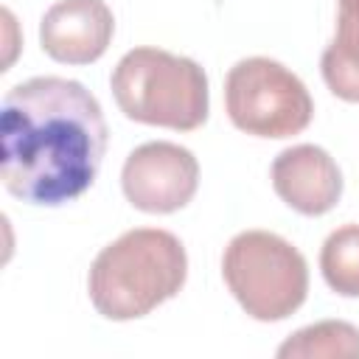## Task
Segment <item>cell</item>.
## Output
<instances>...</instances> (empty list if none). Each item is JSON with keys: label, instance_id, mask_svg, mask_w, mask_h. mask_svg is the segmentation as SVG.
Segmentation results:
<instances>
[{"label": "cell", "instance_id": "6da1fadb", "mask_svg": "<svg viewBox=\"0 0 359 359\" xmlns=\"http://www.w3.org/2000/svg\"><path fill=\"white\" fill-rule=\"evenodd\" d=\"M104 151L107 121L81 81L36 76L6 93L0 177L11 196L28 205H65L93 185Z\"/></svg>", "mask_w": 359, "mask_h": 359}, {"label": "cell", "instance_id": "7a4b0ae2", "mask_svg": "<svg viewBox=\"0 0 359 359\" xmlns=\"http://www.w3.org/2000/svg\"><path fill=\"white\" fill-rule=\"evenodd\" d=\"M188 275L182 241L160 227H135L107 244L87 275L90 300L107 320H137L174 297Z\"/></svg>", "mask_w": 359, "mask_h": 359}, {"label": "cell", "instance_id": "3957f363", "mask_svg": "<svg viewBox=\"0 0 359 359\" xmlns=\"http://www.w3.org/2000/svg\"><path fill=\"white\" fill-rule=\"evenodd\" d=\"M109 87L129 121L177 132L199 129L208 121V76L188 56L135 48L115 65Z\"/></svg>", "mask_w": 359, "mask_h": 359}, {"label": "cell", "instance_id": "277c9868", "mask_svg": "<svg viewBox=\"0 0 359 359\" xmlns=\"http://www.w3.org/2000/svg\"><path fill=\"white\" fill-rule=\"evenodd\" d=\"M222 275L238 306L261 323L286 320L309 294L306 258L283 236L269 230L233 236L222 255Z\"/></svg>", "mask_w": 359, "mask_h": 359}, {"label": "cell", "instance_id": "5b68a950", "mask_svg": "<svg viewBox=\"0 0 359 359\" xmlns=\"http://www.w3.org/2000/svg\"><path fill=\"white\" fill-rule=\"evenodd\" d=\"M224 107L236 129L275 140L300 135L314 115L306 84L266 56H250L230 67L224 79Z\"/></svg>", "mask_w": 359, "mask_h": 359}, {"label": "cell", "instance_id": "8992f818", "mask_svg": "<svg viewBox=\"0 0 359 359\" xmlns=\"http://www.w3.org/2000/svg\"><path fill=\"white\" fill-rule=\"evenodd\" d=\"M199 185L196 157L168 140H151L129 151L121 188L123 196L143 213H174L185 208Z\"/></svg>", "mask_w": 359, "mask_h": 359}, {"label": "cell", "instance_id": "52a82bcc", "mask_svg": "<svg viewBox=\"0 0 359 359\" xmlns=\"http://www.w3.org/2000/svg\"><path fill=\"white\" fill-rule=\"evenodd\" d=\"M115 17L104 0H59L39 22L42 50L62 65H90L112 42Z\"/></svg>", "mask_w": 359, "mask_h": 359}, {"label": "cell", "instance_id": "ba28073f", "mask_svg": "<svg viewBox=\"0 0 359 359\" xmlns=\"http://www.w3.org/2000/svg\"><path fill=\"white\" fill-rule=\"evenodd\" d=\"M272 188L292 210L303 216H323L337 208L342 196V174L325 149L300 143L275 157Z\"/></svg>", "mask_w": 359, "mask_h": 359}, {"label": "cell", "instance_id": "9c48e42d", "mask_svg": "<svg viewBox=\"0 0 359 359\" xmlns=\"http://www.w3.org/2000/svg\"><path fill=\"white\" fill-rule=\"evenodd\" d=\"M320 73L337 98L359 104V0H339L337 36L323 50Z\"/></svg>", "mask_w": 359, "mask_h": 359}, {"label": "cell", "instance_id": "30bf717a", "mask_svg": "<svg viewBox=\"0 0 359 359\" xmlns=\"http://www.w3.org/2000/svg\"><path fill=\"white\" fill-rule=\"evenodd\" d=\"M280 359H359V328L345 320H323L294 331L280 348Z\"/></svg>", "mask_w": 359, "mask_h": 359}, {"label": "cell", "instance_id": "8fae6325", "mask_svg": "<svg viewBox=\"0 0 359 359\" xmlns=\"http://www.w3.org/2000/svg\"><path fill=\"white\" fill-rule=\"evenodd\" d=\"M320 269L342 297H359V224H342L323 241Z\"/></svg>", "mask_w": 359, "mask_h": 359}]
</instances>
